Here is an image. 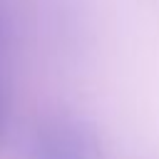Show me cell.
Listing matches in <instances>:
<instances>
[{
	"instance_id": "obj_1",
	"label": "cell",
	"mask_w": 159,
	"mask_h": 159,
	"mask_svg": "<svg viewBox=\"0 0 159 159\" xmlns=\"http://www.w3.org/2000/svg\"><path fill=\"white\" fill-rule=\"evenodd\" d=\"M25 159H99V142L80 119L50 117L32 132Z\"/></svg>"
}]
</instances>
